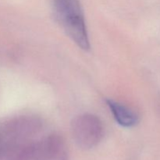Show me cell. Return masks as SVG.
I'll return each instance as SVG.
<instances>
[{
	"mask_svg": "<svg viewBox=\"0 0 160 160\" xmlns=\"http://www.w3.org/2000/svg\"><path fill=\"white\" fill-rule=\"evenodd\" d=\"M106 103L116 121L122 127L131 128L138 124V117L131 109L125 106L124 105L110 99L107 100Z\"/></svg>",
	"mask_w": 160,
	"mask_h": 160,
	"instance_id": "cell-3",
	"label": "cell"
},
{
	"mask_svg": "<svg viewBox=\"0 0 160 160\" xmlns=\"http://www.w3.org/2000/svg\"><path fill=\"white\" fill-rule=\"evenodd\" d=\"M71 127L73 139L78 146L84 149L96 146L103 137L102 123L92 114L78 116L73 120Z\"/></svg>",
	"mask_w": 160,
	"mask_h": 160,
	"instance_id": "cell-2",
	"label": "cell"
},
{
	"mask_svg": "<svg viewBox=\"0 0 160 160\" xmlns=\"http://www.w3.org/2000/svg\"><path fill=\"white\" fill-rule=\"evenodd\" d=\"M58 21L69 37L84 51L90 48L87 26L79 0H53Z\"/></svg>",
	"mask_w": 160,
	"mask_h": 160,
	"instance_id": "cell-1",
	"label": "cell"
}]
</instances>
